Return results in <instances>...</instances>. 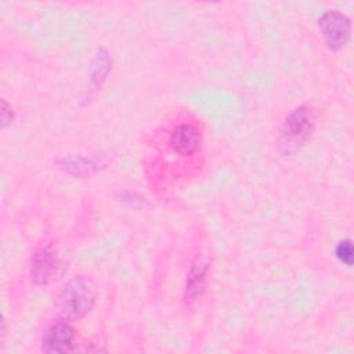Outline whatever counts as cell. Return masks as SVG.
Instances as JSON below:
<instances>
[{"label":"cell","instance_id":"obj_1","mask_svg":"<svg viewBox=\"0 0 354 354\" xmlns=\"http://www.w3.org/2000/svg\"><path fill=\"white\" fill-rule=\"evenodd\" d=\"M97 286L87 277H75L61 290L57 299V308L66 319H80L94 307Z\"/></svg>","mask_w":354,"mask_h":354},{"label":"cell","instance_id":"obj_6","mask_svg":"<svg viewBox=\"0 0 354 354\" xmlns=\"http://www.w3.org/2000/svg\"><path fill=\"white\" fill-rule=\"evenodd\" d=\"M202 142L201 131L198 130L196 126L191 123H183L176 126L169 137V145L171 149L181 155V156H188L195 153Z\"/></svg>","mask_w":354,"mask_h":354},{"label":"cell","instance_id":"obj_3","mask_svg":"<svg viewBox=\"0 0 354 354\" xmlns=\"http://www.w3.org/2000/svg\"><path fill=\"white\" fill-rule=\"evenodd\" d=\"M68 270L66 263L50 246L40 249L32 257L30 278L35 285H48Z\"/></svg>","mask_w":354,"mask_h":354},{"label":"cell","instance_id":"obj_7","mask_svg":"<svg viewBox=\"0 0 354 354\" xmlns=\"http://www.w3.org/2000/svg\"><path fill=\"white\" fill-rule=\"evenodd\" d=\"M206 272H207V264L202 261L201 259H196L189 270L187 286H185V296L188 304L198 303L205 292L206 286Z\"/></svg>","mask_w":354,"mask_h":354},{"label":"cell","instance_id":"obj_8","mask_svg":"<svg viewBox=\"0 0 354 354\" xmlns=\"http://www.w3.org/2000/svg\"><path fill=\"white\" fill-rule=\"evenodd\" d=\"M335 254L340 260V263L346 264L347 267H351L354 261V250H353L351 241L350 239L340 241L335 248Z\"/></svg>","mask_w":354,"mask_h":354},{"label":"cell","instance_id":"obj_5","mask_svg":"<svg viewBox=\"0 0 354 354\" xmlns=\"http://www.w3.org/2000/svg\"><path fill=\"white\" fill-rule=\"evenodd\" d=\"M75 329L66 321L51 324L41 336V348L46 353H68L75 347Z\"/></svg>","mask_w":354,"mask_h":354},{"label":"cell","instance_id":"obj_2","mask_svg":"<svg viewBox=\"0 0 354 354\" xmlns=\"http://www.w3.org/2000/svg\"><path fill=\"white\" fill-rule=\"evenodd\" d=\"M315 115L310 105H300L285 119L278 138L279 151L283 155L297 152L313 136Z\"/></svg>","mask_w":354,"mask_h":354},{"label":"cell","instance_id":"obj_4","mask_svg":"<svg viewBox=\"0 0 354 354\" xmlns=\"http://www.w3.org/2000/svg\"><path fill=\"white\" fill-rule=\"evenodd\" d=\"M318 28L325 44L333 51L343 48L351 37V19L336 10L324 12L318 21Z\"/></svg>","mask_w":354,"mask_h":354}]
</instances>
